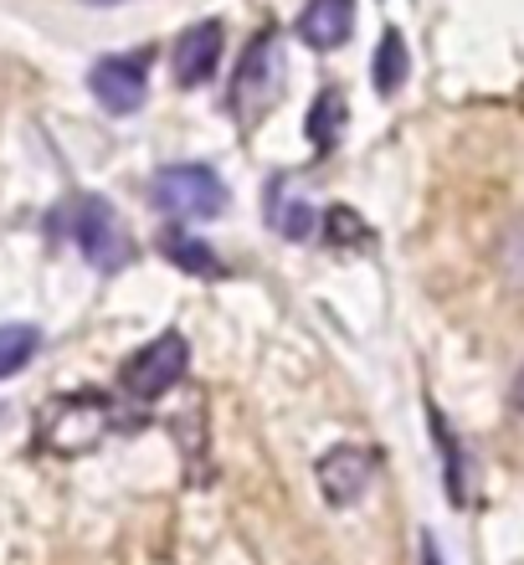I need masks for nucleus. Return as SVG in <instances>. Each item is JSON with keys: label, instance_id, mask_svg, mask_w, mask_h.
<instances>
[{"label": "nucleus", "instance_id": "obj_1", "mask_svg": "<svg viewBox=\"0 0 524 565\" xmlns=\"http://www.w3.org/2000/svg\"><path fill=\"white\" fill-rule=\"evenodd\" d=\"M52 226H62V237L73 242L98 273H124L135 263V242H129L119 211L108 206L104 195H73V201L52 216Z\"/></svg>", "mask_w": 524, "mask_h": 565}, {"label": "nucleus", "instance_id": "obj_2", "mask_svg": "<svg viewBox=\"0 0 524 565\" xmlns=\"http://www.w3.org/2000/svg\"><path fill=\"white\" fill-rule=\"evenodd\" d=\"M114 422H119V412H114V402L104 391H67V396H57L42 412L36 437L57 458H83V452H93L114 431Z\"/></svg>", "mask_w": 524, "mask_h": 565}, {"label": "nucleus", "instance_id": "obj_3", "mask_svg": "<svg viewBox=\"0 0 524 565\" xmlns=\"http://www.w3.org/2000/svg\"><path fill=\"white\" fill-rule=\"evenodd\" d=\"M278 88H284V36L278 26H263L242 46V67L232 77V114L242 124H257L272 108Z\"/></svg>", "mask_w": 524, "mask_h": 565}, {"label": "nucleus", "instance_id": "obj_4", "mask_svg": "<svg viewBox=\"0 0 524 565\" xmlns=\"http://www.w3.org/2000/svg\"><path fill=\"white\" fill-rule=\"evenodd\" d=\"M150 201L175 222H216L226 211V185L211 164H165L150 180Z\"/></svg>", "mask_w": 524, "mask_h": 565}, {"label": "nucleus", "instance_id": "obj_5", "mask_svg": "<svg viewBox=\"0 0 524 565\" xmlns=\"http://www.w3.org/2000/svg\"><path fill=\"white\" fill-rule=\"evenodd\" d=\"M191 371V344L180 340V334H160L150 340L145 350L129 355V365L119 371V386L129 402H160L165 391H175Z\"/></svg>", "mask_w": 524, "mask_h": 565}, {"label": "nucleus", "instance_id": "obj_6", "mask_svg": "<svg viewBox=\"0 0 524 565\" xmlns=\"http://www.w3.org/2000/svg\"><path fill=\"white\" fill-rule=\"evenodd\" d=\"M93 98L108 108V114H139L145 108V93H150V52H119V57H98L88 73Z\"/></svg>", "mask_w": 524, "mask_h": 565}, {"label": "nucleus", "instance_id": "obj_7", "mask_svg": "<svg viewBox=\"0 0 524 565\" xmlns=\"http://www.w3.org/2000/svg\"><path fill=\"white\" fill-rule=\"evenodd\" d=\"M375 468H381V458H375L371 447H355V443L330 447V452L319 458V468H314L324 504H334V509L360 504V499H365V489L375 483Z\"/></svg>", "mask_w": 524, "mask_h": 565}, {"label": "nucleus", "instance_id": "obj_8", "mask_svg": "<svg viewBox=\"0 0 524 565\" xmlns=\"http://www.w3.org/2000/svg\"><path fill=\"white\" fill-rule=\"evenodd\" d=\"M222 52H226V31L222 21H201V26L180 31L175 42V83L180 88H201V83H211L216 77V67H222Z\"/></svg>", "mask_w": 524, "mask_h": 565}, {"label": "nucleus", "instance_id": "obj_9", "mask_svg": "<svg viewBox=\"0 0 524 565\" xmlns=\"http://www.w3.org/2000/svg\"><path fill=\"white\" fill-rule=\"evenodd\" d=\"M355 31V0H309L299 11V36L314 52H334Z\"/></svg>", "mask_w": 524, "mask_h": 565}, {"label": "nucleus", "instance_id": "obj_10", "mask_svg": "<svg viewBox=\"0 0 524 565\" xmlns=\"http://www.w3.org/2000/svg\"><path fill=\"white\" fill-rule=\"evenodd\" d=\"M160 257H165V263H175L180 273H191V278H226L222 257L211 253L195 232H180V226L160 232Z\"/></svg>", "mask_w": 524, "mask_h": 565}, {"label": "nucleus", "instance_id": "obj_11", "mask_svg": "<svg viewBox=\"0 0 524 565\" xmlns=\"http://www.w3.org/2000/svg\"><path fill=\"white\" fill-rule=\"evenodd\" d=\"M263 211H268L272 232H278V237H288V242H303L309 232H314V211H309V201H303L293 185H284V180H272V185H268Z\"/></svg>", "mask_w": 524, "mask_h": 565}, {"label": "nucleus", "instance_id": "obj_12", "mask_svg": "<svg viewBox=\"0 0 524 565\" xmlns=\"http://www.w3.org/2000/svg\"><path fill=\"white\" fill-rule=\"evenodd\" d=\"M303 129H309V145H314L319 154H330V149L340 145V135H345V93L340 88L319 93L314 108H309V119H303Z\"/></svg>", "mask_w": 524, "mask_h": 565}, {"label": "nucleus", "instance_id": "obj_13", "mask_svg": "<svg viewBox=\"0 0 524 565\" xmlns=\"http://www.w3.org/2000/svg\"><path fill=\"white\" fill-rule=\"evenodd\" d=\"M371 67H375L371 83H375V93H381V98H391V93L406 83L411 52H406V42H402V31H396V26L381 31V46H375V62H371Z\"/></svg>", "mask_w": 524, "mask_h": 565}, {"label": "nucleus", "instance_id": "obj_14", "mask_svg": "<svg viewBox=\"0 0 524 565\" xmlns=\"http://www.w3.org/2000/svg\"><path fill=\"white\" fill-rule=\"evenodd\" d=\"M427 417H432L437 452H442V483H448V499H452V504H468V458H463V443H458V431L437 417V412H427Z\"/></svg>", "mask_w": 524, "mask_h": 565}, {"label": "nucleus", "instance_id": "obj_15", "mask_svg": "<svg viewBox=\"0 0 524 565\" xmlns=\"http://www.w3.org/2000/svg\"><path fill=\"white\" fill-rule=\"evenodd\" d=\"M36 344H42V334L31 324H0V381L15 371H26L31 355H36Z\"/></svg>", "mask_w": 524, "mask_h": 565}, {"label": "nucleus", "instance_id": "obj_16", "mask_svg": "<svg viewBox=\"0 0 524 565\" xmlns=\"http://www.w3.org/2000/svg\"><path fill=\"white\" fill-rule=\"evenodd\" d=\"M319 226H324V242H334V247H365L371 242V226L360 222L350 206H330Z\"/></svg>", "mask_w": 524, "mask_h": 565}, {"label": "nucleus", "instance_id": "obj_17", "mask_svg": "<svg viewBox=\"0 0 524 565\" xmlns=\"http://www.w3.org/2000/svg\"><path fill=\"white\" fill-rule=\"evenodd\" d=\"M421 565H442V555H437V540L421 535Z\"/></svg>", "mask_w": 524, "mask_h": 565}, {"label": "nucleus", "instance_id": "obj_18", "mask_svg": "<svg viewBox=\"0 0 524 565\" xmlns=\"http://www.w3.org/2000/svg\"><path fill=\"white\" fill-rule=\"evenodd\" d=\"M510 402H514V412L524 417V365H520V375H514V391H510Z\"/></svg>", "mask_w": 524, "mask_h": 565}, {"label": "nucleus", "instance_id": "obj_19", "mask_svg": "<svg viewBox=\"0 0 524 565\" xmlns=\"http://www.w3.org/2000/svg\"><path fill=\"white\" fill-rule=\"evenodd\" d=\"M88 6H124V0H88Z\"/></svg>", "mask_w": 524, "mask_h": 565}]
</instances>
